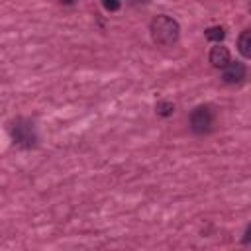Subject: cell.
Segmentation results:
<instances>
[{
  "mask_svg": "<svg viewBox=\"0 0 251 251\" xmlns=\"http://www.w3.org/2000/svg\"><path fill=\"white\" fill-rule=\"evenodd\" d=\"M237 49L245 59H251V29L241 31V35L237 39Z\"/></svg>",
  "mask_w": 251,
  "mask_h": 251,
  "instance_id": "6",
  "label": "cell"
},
{
  "mask_svg": "<svg viewBox=\"0 0 251 251\" xmlns=\"http://www.w3.org/2000/svg\"><path fill=\"white\" fill-rule=\"evenodd\" d=\"M249 241H251V224L247 226V229L243 233V243H249Z\"/></svg>",
  "mask_w": 251,
  "mask_h": 251,
  "instance_id": "10",
  "label": "cell"
},
{
  "mask_svg": "<svg viewBox=\"0 0 251 251\" xmlns=\"http://www.w3.org/2000/svg\"><path fill=\"white\" fill-rule=\"evenodd\" d=\"M204 35H206L208 41H222L224 35H226V29H224L222 25H212V27H208V29L204 31Z\"/></svg>",
  "mask_w": 251,
  "mask_h": 251,
  "instance_id": "7",
  "label": "cell"
},
{
  "mask_svg": "<svg viewBox=\"0 0 251 251\" xmlns=\"http://www.w3.org/2000/svg\"><path fill=\"white\" fill-rule=\"evenodd\" d=\"M155 110H157L159 116L167 118V116H171V114L175 112V106H173V102H159V104L155 106Z\"/></svg>",
  "mask_w": 251,
  "mask_h": 251,
  "instance_id": "8",
  "label": "cell"
},
{
  "mask_svg": "<svg viewBox=\"0 0 251 251\" xmlns=\"http://www.w3.org/2000/svg\"><path fill=\"white\" fill-rule=\"evenodd\" d=\"M12 139H14L16 145H20V147H24V149L33 147L35 141H37V133H35L33 124H31L29 120H24V118L16 120V122L12 124Z\"/></svg>",
  "mask_w": 251,
  "mask_h": 251,
  "instance_id": "2",
  "label": "cell"
},
{
  "mask_svg": "<svg viewBox=\"0 0 251 251\" xmlns=\"http://www.w3.org/2000/svg\"><path fill=\"white\" fill-rule=\"evenodd\" d=\"M249 8H251V0H249Z\"/></svg>",
  "mask_w": 251,
  "mask_h": 251,
  "instance_id": "13",
  "label": "cell"
},
{
  "mask_svg": "<svg viewBox=\"0 0 251 251\" xmlns=\"http://www.w3.org/2000/svg\"><path fill=\"white\" fill-rule=\"evenodd\" d=\"M102 6H104L108 12H116V10H120L122 2H120V0H102Z\"/></svg>",
  "mask_w": 251,
  "mask_h": 251,
  "instance_id": "9",
  "label": "cell"
},
{
  "mask_svg": "<svg viewBox=\"0 0 251 251\" xmlns=\"http://www.w3.org/2000/svg\"><path fill=\"white\" fill-rule=\"evenodd\" d=\"M59 2H63V4H73L75 0H59Z\"/></svg>",
  "mask_w": 251,
  "mask_h": 251,
  "instance_id": "11",
  "label": "cell"
},
{
  "mask_svg": "<svg viewBox=\"0 0 251 251\" xmlns=\"http://www.w3.org/2000/svg\"><path fill=\"white\" fill-rule=\"evenodd\" d=\"M131 2H133V4H137V2H145V0H131Z\"/></svg>",
  "mask_w": 251,
  "mask_h": 251,
  "instance_id": "12",
  "label": "cell"
},
{
  "mask_svg": "<svg viewBox=\"0 0 251 251\" xmlns=\"http://www.w3.org/2000/svg\"><path fill=\"white\" fill-rule=\"evenodd\" d=\"M245 78V65L243 63H239V61H229L226 67H224V71H222V80L226 82V84H237V82H241Z\"/></svg>",
  "mask_w": 251,
  "mask_h": 251,
  "instance_id": "4",
  "label": "cell"
},
{
  "mask_svg": "<svg viewBox=\"0 0 251 251\" xmlns=\"http://www.w3.org/2000/svg\"><path fill=\"white\" fill-rule=\"evenodd\" d=\"M208 59H210V63H212L216 69H224V67L229 63V51H227V47H224V45H216V47L210 49Z\"/></svg>",
  "mask_w": 251,
  "mask_h": 251,
  "instance_id": "5",
  "label": "cell"
},
{
  "mask_svg": "<svg viewBox=\"0 0 251 251\" xmlns=\"http://www.w3.org/2000/svg\"><path fill=\"white\" fill-rule=\"evenodd\" d=\"M212 124H214V116H212V110L208 106H198L192 110L190 114V129L198 135L202 133H208L212 129Z\"/></svg>",
  "mask_w": 251,
  "mask_h": 251,
  "instance_id": "3",
  "label": "cell"
},
{
  "mask_svg": "<svg viewBox=\"0 0 251 251\" xmlns=\"http://www.w3.org/2000/svg\"><path fill=\"white\" fill-rule=\"evenodd\" d=\"M149 29H151L153 41L159 43V45H173L178 39V33H180V27H178L176 20H173L171 16H165V14L153 18Z\"/></svg>",
  "mask_w": 251,
  "mask_h": 251,
  "instance_id": "1",
  "label": "cell"
}]
</instances>
